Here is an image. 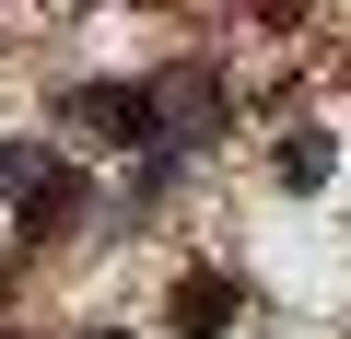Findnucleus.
I'll list each match as a JSON object with an SVG mask.
<instances>
[{"label": "nucleus", "mask_w": 351, "mask_h": 339, "mask_svg": "<svg viewBox=\"0 0 351 339\" xmlns=\"http://www.w3.org/2000/svg\"><path fill=\"white\" fill-rule=\"evenodd\" d=\"M0 164H12V152H0Z\"/></svg>", "instance_id": "obj_4"}, {"label": "nucleus", "mask_w": 351, "mask_h": 339, "mask_svg": "<svg viewBox=\"0 0 351 339\" xmlns=\"http://www.w3.org/2000/svg\"><path fill=\"white\" fill-rule=\"evenodd\" d=\"M71 117H82V129H106L117 152H164V105H152V94H129V82H94Z\"/></svg>", "instance_id": "obj_1"}, {"label": "nucleus", "mask_w": 351, "mask_h": 339, "mask_svg": "<svg viewBox=\"0 0 351 339\" xmlns=\"http://www.w3.org/2000/svg\"><path fill=\"white\" fill-rule=\"evenodd\" d=\"M281 176H293V188H316V176H328V140H316V129H304V140H281Z\"/></svg>", "instance_id": "obj_3"}, {"label": "nucleus", "mask_w": 351, "mask_h": 339, "mask_svg": "<svg viewBox=\"0 0 351 339\" xmlns=\"http://www.w3.org/2000/svg\"><path fill=\"white\" fill-rule=\"evenodd\" d=\"M176 327H188V339H223L234 327V281H188V292H176Z\"/></svg>", "instance_id": "obj_2"}]
</instances>
